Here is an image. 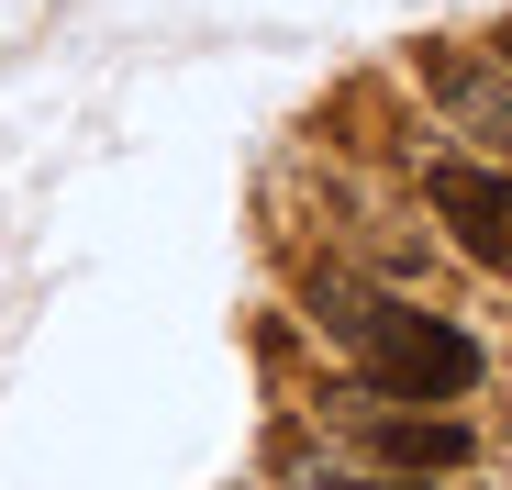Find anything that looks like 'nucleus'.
<instances>
[{
    "instance_id": "f257e3e1",
    "label": "nucleus",
    "mask_w": 512,
    "mask_h": 490,
    "mask_svg": "<svg viewBox=\"0 0 512 490\" xmlns=\"http://www.w3.org/2000/svg\"><path fill=\"white\" fill-rule=\"evenodd\" d=\"M323 323L368 357V390L379 401H468L479 368H490L479 335H457L446 312H412V301H334Z\"/></svg>"
},
{
    "instance_id": "f03ea898",
    "label": "nucleus",
    "mask_w": 512,
    "mask_h": 490,
    "mask_svg": "<svg viewBox=\"0 0 512 490\" xmlns=\"http://www.w3.org/2000/svg\"><path fill=\"white\" fill-rule=\"evenodd\" d=\"M423 201H435V223L479 268H512V179L490 156H435V168H423Z\"/></svg>"
},
{
    "instance_id": "7ed1b4c3",
    "label": "nucleus",
    "mask_w": 512,
    "mask_h": 490,
    "mask_svg": "<svg viewBox=\"0 0 512 490\" xmlns=\"http://www.w3.org/2000/svg\"><path fill=\"white\" fill-rule=\"evenodd\" d=\"M368 457L401 468V479H446V468L479 457V435H468L457 413H368Z\"/></svg>"
},
{
    "instance_id": "20e7f679",
    "label": "nucleus",
    "mask_w": 512,
    "mask_h": 490,
    "mask_svg": "<svg viewBox=\"0 0 512 490\" xmlns=\"http://www.w3.org/2000/svg\"><path fill=\"white\" fill-rule=\"evenodd\" d=\"M423 78H435V101L457 112V134H479V145H512V90L479 67V56H457V45H435L423 56Z\"/></svg>"
},
{
    "instance_id": "39448f33",
    "label": "nucleus",
    "mask_w": 512,
    "mask_h": 490,
    "mask_svg": "<svg viewBox=\"0 0 512 490\" xmlns=\"http://www.w3.org/2000/svg\"><path fill=\"white\" fill-rule=\"evenodd\" d=\"M323 490H423V479H401V468H379V479H323Z\"/></svg>"
},
{
    "instance_id": "423d86ee",
    "label": "nucleus",
    "mask_w": 512,
    "mask_h": 490,
    "mask_svg": "<svg viewBox=\"0 0 512 490\" xmlns=\"http://www.w3.org/2000/svg\"><path fill=\"white\" fill-rule=\"evenodd\" d=\"M501 67H512V23H501Z\"/></svg>"
}]
</instances>
